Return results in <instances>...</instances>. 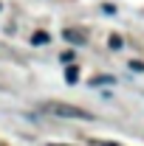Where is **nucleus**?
I'll return each mask as SVG.
<instances>
[{
	"mask_svg": "<svg viewBox=\"0 0 144 146\" xmlns=\"http://www.w3.org/2000/svg\"><path fill=\"white\" fill-rule=\"evenodd\" d=\"M45 112H51V115H59V118H76V121H93V112L82 107H73V104H65V101H48V104H42Z\"/></svg>",
	"mask_w": 144,
	"mask_h": 146,
	"instance_id": "obj_1",
	"label": "nucleus"
},
{
	"mask_svg": "<svg viewBox=\"0 0 144 146\" xmlns=\"http://www.w3.org/2000/svg\"><path fill=\"white\" fill-rule=\"evenodd\" d=\"M62 39L71 42V45H88V31H82V28H65Z\"/></svg>",
	"mask_w": 144,
	"mask_h": 146,
	"instance_id": "obj_2",
	"label": "nucleus"
},
{
	"mask_svg": "<svg viewBox=\"0 0 144 146\" xmlns=\"http://www.w3.org/2000/svg\"><path fill=\"white\" fill-rule=\"evenodd\" d=\"M65 82H68V84H76V82H79V68H76V65H68V68H65Z\"/></svg>",
	"mask_w": 144,
	"mask_h": 146,
	"instance_id": "obj_3",
	"label": "nucleus"
},
{
	"mask_svg": "<svg viewBox=\"0 0 144 146\" xmlns=\"http://www.w3.org/2000/svg\"><path fill=\"white\" fill-rule=\"evenodd\" d=\"M48 39H51V36L45 34V31H34V34H31V45H48Z\"/></svg>",
	"mask_w": 144,
	"mask_h": 146,
	"instance_id": "obj_4",
	"label": "nucleus"
},
{
	"mask_svg": "<svg viewBox=\"0 0 144 146\" xmlns=\"http://www.w3.org/2000/svg\"><path fill=\"white\" fill-rule=\"evenodd\" d=\"M113 82H116L113 76H93V79H90V84H93V87H102V84H113Z\"/></svg>",
	"mask_w": 144,
	"mask_h": 146,
	"instance_id": "obj_5",
	"label": "nucleus"
},
{
	"mask_svg": "<svg viewBox=\"0 0 144 146\" xmlns=\"http://www.w3.org/2000/svg\"><path fill=\"white\" fill-rule=\"evenodd\" d=\"M108 45L113 48V51H119V48H124V39H122L119 34H110L108 36Z\"/></svg>",
	"mask_w": 144,
	"mask_h": 146,
	"instance_id": "obj_6",
	"label": "nucleus"
},
{
	"mask_svg": "<svg viewBox=\"0 0 144 146\" xmlns=\"http://www.w3.org/2000/svg\"><path fill=\"white\" fill-rule=\"evenodd\" d=\"M130 70H136V73H144V62H141V59H133V62H130Z\"/></svg>",
	"mask_w": 144,
	"mask_h": 146,
	"instance_id": "obj_7",
	"label": "nucleus"
},
{
	"mask_svg": "<svg viewBox=\"0 0 144 146\" xmlns=\"http://www.w3.org/2000/svg\"><path fill=\"white\" fill-rule=\"evenodd\" d=\"M99 146H119V143H108V141H102V143H99Z\"/></svg>",
	"mask_w": 144,
	"mask_h": 146,
	"instance_id": "obj_8",
	"label": "nucleus"
}]
</instances>
